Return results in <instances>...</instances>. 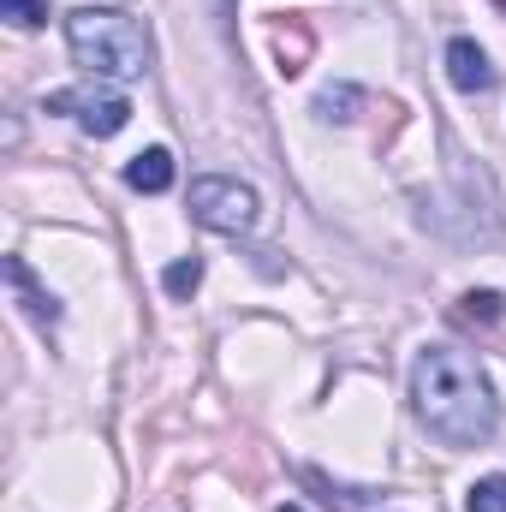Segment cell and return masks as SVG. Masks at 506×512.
Listing matches in <instances>:
<instances>
[{
	"label": "cell",
	"instance_id": "10",
	"mask_svg": "<svg viewBox=\"0 0 506 512\" xmlns=\"http://www.w3.org/2000/svg\"><path fill=\"white\" fill-rule=\"evenodd\" d=\"M465 512H506V477H477L465 495Z\"/></svg>",
	"mask_w": 506,
	"mask_h": 512
},
{
	"label": "cell",
	"instance_id": "11",
	"mask_svg": "<svg viewBox=\"0 0 506 512\" xmlns=\"http://www.w3.org/2000/svg\"><path fill=\"white\" fill-rule=\"evenodd\" d=\"M0 18H12L18 30H36L48 24V0H0Z\"/></svg>",
	"mask_w": 506,
	"mask_h": 512
},
{
	"label": "cell",
	"instance_id": "2",
	"mask_svg": "<svg viewBox=\"0 0 506 512\" xmlns=\"http://www.w3.org/2000/svg\"><path fill=\"white\" fill-rule=\"evenodd\" d=\"M66 48L72 60L90 72V78H108V84H126L143 78L155 66V36L143 18H131L120 6H78L66 18Z\"/></svg>",
	"mask_w": 506,
	"mask_h": 512
},
{
	"label": "cell",
	"instance_id": "7",
	"mask_svg": "<svg viewBox=\"0 0 506 512\" xmlns=\"http://www.w3.org/2000/svg\"><path fill=\"white\" fill-rule=\"evenodd\" d=\"M126 185L131 191H143V197H161V191L173 185V155H167V149H143V155H131Z\"/></svg>",
	"mask_w": 506,
	"mask_h": 512
},
{
	"label": "cell",
	"instance_id": "8",
	"mask_svg": "<svg viewBox=\"0 0 506 512\" xmlns=\"http://www.w3.org/2000/svg\"><path fill=\"white\" fill-rule=\"evenodd\" d=\"M358 108H364V90H358V84H328V90L316 96V120H328V126H352Z\"/></svg>",
	"mask_w": 506,
	"mask_h": 512
},
{
	"label": "cell",
	"instance_id": "9",
	"mask_svg": "<svg viewBox=\"0 0 506 512\" xmlns=\"http://www.w3.org/2000/svg\"><path fill=\"white\" fill-rule=\"evenodd\" d=\"M161 286H167V298H191V292L203 286V256H179V262H167Z\"/></svg>",
	"mask_w": 506,
	"mask_h": 512
},
{
	"label": "cell",
	"instance_id": "12",
	"mask_svg": "<svg viewBox=\"0 0 506 512\" xmlns=\"http://www.w3.org/2000/svg\"><path fill=\"white\" fill-rule=\"evenodd\" d=\"M465 310H471V316H483V322H495V316L506 310V298H501V292H465Z\"/></svg>",
	"mask_w": 506,
	"mask_h": 512
},
{
	"label": "cell",
	"instance_id": "4",
	"mask_svg": "<svg viewBox=\"0 0 506 512\" xmlns=\"http://www.w3.org/2000/svg\"><path fill=\"white\" fill-rule=\"evenodd\" d=\"M48 114H66V120H78L90 137H114V131H126L131 102H126V90H114L108 78H90V84L54 90V96H48Z\"/></svg>",
	"mask_w": 506,
	"mask_h": 512
},
{
	"label": "cell",
	"instance_id": "3",
	"mask_svg": "<svg viewBox=\"0 0 506 512\" xmlns=\"http://www.w3.org/2000/svg\"><path fill=\"white\" fill-rule=\"evenodd\" d=\"M256 215H262V203H256V191L245 179H221V173L191 179V221H197V227L239 239V233L256 227Z\"/></svg>",
	"mask_w": 506,
	"mask_h": 512
},
{
	"label": "cell",
	"instance_id": "5",
	"mask_svg": "<svg viewBox=\"0 0 506 512\" xmlns=\"http://www.w3.org/2000/svg\"><path fill=\"white\" fill-rule=\"evenodd\" d=\"M447 78H453V90H465V96H483V90H495V66H489V54L471 42V36H453L447 42Z\"/></svg>",
	"mask_w": 506,
	"mask_h": 512
},
{
	"label": "cell",
	"instance_id": "13",
	"mask_svg": "<svg viewBox=\"0 0 506 512\" xmlns=\"http://www.w3.org/2000/svg\"><path fill=\"white\" fill-rule=\"evenodd\" d=\"M274 512H304V507H292V501H286V507H274Z\"/></svg>",
	"mask_w": 506,
	"mask_h": 512
},
{
	"label": "cell",
	"instance_id": "1",
	"mask_svg": "<svg viewBox=\"0 0 506 512\" xmlns=\"http://www.w3.org/2000/svg\"><path fill=\"white\" fill-rule=\"evenodd\" d=\"M411 411L453 453L483 447L501 423V399L465 346H423L411 358Z\"/></svg>",
	"mask_w": 506,
	"mask_h": 512
},
{
	"label": "cell",
	"instance_id": "6",
	"mask_svg": "<svg viewBox=\"0 0 506 512\" xmlns=\"http://www.w3.org/2000/svg\"><path fill=\"white\" fill-rule=\"evenodd\" d=\"M6 286L18 292V304H24L42 328H54V322H60V298H54L48 286H36V274H30V262H24V256H6Z\"/></svg>",
	"mask_w": 506,
	"mask_h": 512
}]
</instances>
